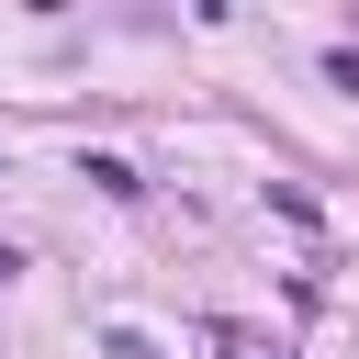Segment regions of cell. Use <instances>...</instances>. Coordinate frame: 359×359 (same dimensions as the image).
I'll list each match as a JSON object with an SVG mask.
<instances>
[{
	"label": "cell",
	"instance_id": "cell-1",
	"mask_svg": "<svg viewBox=\"0 0 359 359\" xmlns=\"http://www.w3.org/2000/svg\"><path fill=\"white\" fill-rule=\"evenodd\" d=\"M213 359H258V348H247V337H213Z\"/></svg>",
	"mask_w": 359,
	"mask_h": 359
},
{
	"label": "cell",
	"instance_id": "cell-2",
	"mask_svg": "<svg viewBox=\"0 0 359 359\" xmlns=\"http://www.w3.org/2000/svg\"><path fill=\"white\" fill-rule=\"evenodd\" d=\"M11 269H22V258H11V236H0V280H11Z\"/></svg>",
	"mask_w": 359,
	"mask_h": 359
}]
</instances>
